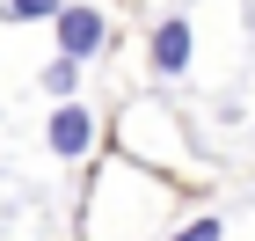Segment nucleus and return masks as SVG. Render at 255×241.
<instances>
[{
    "label": "nucleus",
    "instance_id": "obj_1",
    "mask_svg": "<svg viewBox=\"0 0 255 241\" xmlns=\"http://www.w3.org/2000/svg\"><path fill=\"white\" fill-rule=\"evenodd\" d=\"M51 29H59V59H95L102 44H110V22H102L95 7H59Z\"/></svg>",
    "mask_w": 255,
    "mask_h": 241
},
{
    "label": "nucleus",
    "instance_id": "obj_3",
    "mask_svg": "<svg viewBox=\"0 0 255 241\" xmlns=\"http://www.w3.org/2000/svg\"><path fill=\"white\" fill-rule=\"evenodd\" d=\"M44 132H51V154H59V161H80L88 146H95V117H88L80 102H59Z\"/></svg>",
    "mask_w": 255,
    "mask_h": 241
},
{
    "label": "nucleus",
    "instance_id": "obj_2",
    "mask_svg": "<svg viewBox=\"0 0 255 241\" xmlns=\"http://www.w3.org/2000/svg\"><path fill=\"white\" fill-rule=\"evenodd\" d=\"M190 51H197V29H190V15H168V22L153 29V73H160V80L190 73Z\"/></svg>",
    "mask_w": 255,
    "mask_h": 241
},
{
    "label": "nucleus",
    "instance_id": "obj_5",
    "mask_svg": "<svg viewBox=\"0 0 255 241\" xmlns=\"http://www.w3.org/2000/svg\"><path fill=\"white\" fill-rule=\"evenodd\" d=\"M59 7H66V0H0V15H7V22H51Z\"/></svg>",
    "mask_w": 255,
    "mask_h": 241
},
{
    "label": "nucleus",
    "instance_id": "obj_6",
    "mask_svg": "<svg viewBox=\"0 0 255 241\" xmlns=\"http://www.w3.org/2000/svg\"><path fill=\"white\" fill-rule=\"evenodd\" d=\"M175 241H226V227H219V220H190Z\"/></svg>",
    "mask_w": 255,
    "mask_h": 241
},
{
    "label": "nucleus",
    "instance_id": "obj_4",
    "mask_svg": "<svg viewBox=\"0 0 255 241\" xmlns=\"http://www.w3.org/2000/svg\"><path fill=\"white\" fill-rule=\"evenodd\" d=\"M44 88H51L59 102H73V88H80V59H51V66H44Z\"/></svg>",
    "mask_w": 255,
    "mask_h": 241
}]
</instances>
